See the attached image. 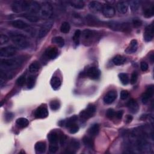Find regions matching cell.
<instances>
[{
  "label": "cell",
  "instance_id": "obj_1",
  "mask_svg": "<svg viewBox=\"0 0 154 154\" xmlns=\"http://www.w3.org/2000/svg\"><path fill=\"white\" fill-rule=\"evenodd\" d=\"M9 34L11 40L18 48L24 50L30 47V40L25 35L13 31H10Z\"/></svg>",
  "mask_w": 154,
  "mask_h": 154
},
{
  "label": "cell",
  "instance_id": "obj_2",
  "mask_svg": "<svg viewBox=\"0 0 154 154\" xmlns=\"http://www.w3.org/2000/svg\"><path fill=\"white\" fill-rule=\"evenodd\" d=\"M24 62V57H18L15 58L2 59L0 67L3 70H11L19 67Z\"/></svg>",
  "mask_w": 154,
  "mask_h": 154
},
{
  "label": "cell",
  "instance_id": "obj_3",
  "mask_svg": "<svg viewBox=\"0 0 154 154\" xmlns=\"http://www.w3.org/2000/svg\"><path fill=\"white\" fill-rule=\"evenodd\" d=\"M30 1H15L12 4V9L15 13H20L22 12H28L30 8Z\"/></svg>",
  "mask_w": 154,
  "mask_h": 154
},
{
  "label": "cell",
  "instance_id": "obj_4",
  "mask_svg": "<svg viewBox=\"0 0 154 154\" xmlns=\"http://www.w3.org/2000/svg\"><path fill=\"white\" fill-rule=\"evenodd\" d=\"M53 13V10L51 5L48 3H44L41 6L40 15L44 19H49L51 18Z\"/></svg>",
  "mask_w": 154,
  "mask_h": 154
},
{
  "label": "cell",
  "instance_id": "obj_5",
  "mask_svg": "<svg viewBox=\"0 0 154 154\" xmlns=\"http://www.w3.org/2000/svg\"><path fill=\"white\" fill-rule=\"evenodd\" d=\"M96 112V107L93 105H90L85 110L80 113V118L84 121H87L93 117Z\"/></svg>",
  "mask_w": 154,
  "mask_h": 154
},
{
  "label": "cell",
  "instance_id": "obj_6",
  "mask_svg": "<svg viewBox=\"0 0 154 154\" xmlns=\"http://www.w3.org/2000/svg\"><path fill=\"white\" fill-rule=\"evenodd\" d=\"M53 25V21H48L47 22L44 23L41 27L39 31H38V37L39 38H42L45 37L48 34L50 30L51 29Z\"/></svg>",
  "mask_w": 154,
  "mask_h": 154
},
{
  "label": "cell",
  "instance_id": "obj_7",
  "mask_svg": "<svg viewBox=\"0 0 154 154\" xmlns=\"http://www.w3.org/2000/svg\"><path fill=\"white\" fill-rule=\"evenodd\" d=\"M16 53V49L12 46H8L1 48L0 57L9 58L14 56Z\"/></svg>",
  "mask_w": 154,
  "mask_h": 154
},
{
  "label": "cell",
  "instance_id": "obj_8",
  "mask_svg": "<svg viewBox=\"0 0 154 154\" xmlns=\"http://www.w3.org/2000/svg\"><path fill=\"white\" fill-rule=\"evenodd\" d=\"M86 75L92 80H97L99 78L101 72L97 67H90L87 70Z\"/></svg>",
  "mask_w": 154,
  "mask_h": 154
},
{
  "label": "cell",
  "instance_id": "obj_9",
  "mask_svg": "<svg viewBox=\"0 0 154 154\" xmlns=\"http://www.w3.org/2000/svg\"><path fill=\"white\" fill-rule=\"evenodd\" d=\"M48 111L45 107H38L34 112V116L37 119H45L48 116Z\"/></svg>",
  "mask_w": 154,
  "mask_h": 154
},
{
  "label": "cell",
  "instance_id": "obj_10",
  "mask_svg": "<svg viewBox=\"0 0 154 154\" xmlns=\"http://www.w3.org/2000/svg\"><path fill=\"white\" fill-rule=\"evenodd\" d=\"M82 37L85 41V43L90 42L96 36V32L93 30H85L81 33Z\"/></svg>",
  "mask_w": 154,
  "mask_h": 154
},
{
  "label": "cell",
  "instance_id": "obj_11",
  "mask_svg": "<svg viewBox=\"0 0 154 154\" xmlns=\"http://www.w3.org/2000/svg\"><path fill=\"white\" fill-rule=\"evenodd\" d=\"M144 41L146 42L151 41L153 38V24L148 25L144 32Z\"/></svg>",
  "mask_w": 154,
  "mask_h": 154
},
{
  "label": "cell",
  "instance_id": "obj_12",
  "mask_svg": "<svg viewBox=\"0 0 154 154\" xmlns=\"http://www.w3.org/2000/svg\"><path fill=\"white\" fill-rule=\"evenodd\" d=\"M102 12L105 17L108 18H111L115 15V10L111 6L105 5L103 6V8L102 9Z\"/></svg>",
  "mask_w": 154,
  "mask_h": 154
},
{
  "label": "cell",
  "instance_id": "obj_13",
  "mask_svg": "<svg viewBox=\"0 0 154 154\" xmlns=\"http://www.w3.org/2000/svg\"><path fill=\"white\" fill-rule=\"evenodd\" d=\"M153 92H154V89L152 85L147 87L146 92L143 93L142 96L141 101L143 104H146L149 102V101L150 99V98L152 97L153 95Z\"/></svg>",
  "mask_w": 154,
  "mask_h": 154
},
{
  "label": "cell",
  "instance_id": "obj_14",
  "mask_svg": "<svg viewBox=\"0 0 154 154\" xmlns=\"http://www.w3.org/2000/svg\"><path fill=\"white\" fill-rule=\"evenodd\" d=\"M117 98V92L114 90L109 91L104 98V102L106 104H112Z\"/></svg>",
  "mask_w": 154,
  "mask_h": 154
},
{
  "label": "cell",
  "instance_id": "obj_15",
  "mask_svg": "<svg viewBox=\"0 0 154 154\" xmlns=\"http://www.w3.org/2000/svg\"><path fill=\"white\" fill-rule=\"evenodd\" d=\"M87 23L89 25L92 27H99L102 25V22L95 16L88 15L86 18Z\"/></svg>",
  "mask_w": 154,
  "mask_h": 154
},
{
  "label": "cell",
  "instance_id": "obj_16",
  "mask_svg": "<svg viewBox=\"0 0 154 154\" xmlns=\"http://www.w3.org/2000/svg\"><path fill=\"white\" fill-rule=\"evenodd\" d=\"M80 143L78 141H77L75 139H73L70 141V142L69 144L68 147H67V151L68 153H75L77 150H78L80 148Z\"/></svg>",
  "mask_w": 154,
  "mask_h": 154
},
{
  "label": "cell",
  "instance_id": "obj_17",
  "mask_svg": "<svg viewBox=\"0 0 154 154\" xmlns=\"http://www.w3.org/2000/svg\"><path fill=\"white\" fill-rule=\"evenodd\" d=\"M11 25L13 27H15L16 28L21 29V30H25V29L29 28V25L27 23H26L25 22H24V21H22L21 19H17V20L13 21L11 22Z\"/></svg>",
  "mask_w": 154,
  "mask_h": 154
},
{
  "label": "cell",
  "instance_id": "obj_18",
  "mask_svg": "<svg viewBox=\"0 0 154 154\" xmlns=\"http://www.w3.org/2000/svg\"><path fill=\"white\" fill-rule=\"evenodd\" d=\"M128 3L127 1H119L116 8L118 11L121 14H125L128 10Z\"/></svg>",
  "mask_w": 154,
  "mask_h": 154
},
{
  "label": "cell",
  "instance_id": "obj_19",
  "mask_svg": "<svg viewBox=\"0 0 154 154\" xmlns=\"http://www.w3.org/2000/svg\"><path fill=\"white\" fill-rule=\"evenodd\" d=\"M127 107L130 111H131L132 113H136L139 110V106L137 102L133 99L128 101L127 103Z\"/></svg>",
  "mask_w": 154,
  "mask_h": 154
},
{
  "label": "cell",
  "instance_id": "obj_20",
  "mask_svg": "<svg viewBox=\"0 0 154 154\" xmlns=\"http://www.w3.org/2000/svg\"><path fill=\"white\" fill-rule=\"evenodd\" d=\"M58 54V50L56 47L48 48L45 51V55L50 59H55Z\"/></svg>",
  "mask_w": 154,
  "mask_h": 154
},
{
  "label": "cell",
  "instance_id": "obj_21",
  "mask_svg": "<svg viewBox=\"0 0 154 154\" xmlns=\"http://www.w3.org/2000/svg\"><path fill=\"white\" fill-rule=\"evenodd\" d=\"M60 134L54 131H51L48 135V138L50 144H57L58 141L59 140Z\"/></svg>",
  "mask_w": 154,
  "mask_h": 154
},
{
  "label": "cell",
  "instance_id": "obj_22",
  "mask_svg": "<svg viewBox=\"0 0 154 154\" xmlns=\"http://www.w3.org/2000/svg\"><path fill=\"white\" fill-rule=\"evenodd\" d=\"M138 48V42L137 40L133 39L131 41L129 47L126 49L125 52L127 54H132L135 53Z\"/></svg>",
  "mask_w": 154,
  "mask_h": 154
},
{
  "label": "cell",
  "instance_id": "obj_23",
  "mask_svg": "<svg viewBox=\"0 0 154 154\" xmlns=\"http://www.w3.org/2000/svg\"><path fill=\"white\" fill-rule=\"evenodd\" d=\"M46 143L44 141L37 142L34 146L35 150L38 153H44L46 150Z\"/></svg>",
  "mask_w": 154,
  "mask_h": 154
},
{
  "label": "cell",
  "instance_id": "obj_24",
  "mask_svg": "<svg viewBox=\"0 0 154 154\" xmlns=\"http://www.w3.org/2000/svg\"><path fill=\"white\" fill-rule=\"evenodd\" d=\"M50 84H51L52 88L54 90H56L60 87L61 82L60 79L58 78V76H53L51 80Z\"/></svg>",
  "mask_w": 154,
  "mask_h": 154
},
{
  "label": "cell",
  "instance_id": "obj_25",
  "mask_svg": "<svg viewBox=\"0 0 154 154\" xmlns=\"http://www.w3.org/2000/svg\"><path fill=\"white\" fill-rule=\"evenodd\" d=\"M22 16L31 22H36L39 21V16H37L35 13H28L24 14Z\"/></svg>",
  "mask_w": 154,
  "mask_h": 154
},
{
  "label": "cell",
  "instance_id": "obj_26",
  "mask_svg": "<svg viewBox=\"0 0 154 154\" xmlns=\"http://www.w3.org/2000/svg\"><path fill=\"white\" fill-rule=\"evenodd\" d=\"M103 6H102V4L98 1H93L89 3V8L91 10L96 11V12L101 11L103 8Z\"/></svg>",
  "mask_w": 154,
  "mask_h": 154
},
{
  "label": "cell",
  "instance_id": "obj_27",
  "mask_svg": "<svg viewBox=\"0 0 154 154\" xmlns=\"http://www.w3.org/2000/svg\"><path fill=\"white\" fill-rule=\"evenodd\" d=\"M89 134L91 137H95L99 133V125L98 124H93L90 128L89 129L88 131Z\"/></svg>",
  "mask_w": 154,
  "mask_h": 154
},
{
  "label": "cell",
  "instance_id": "obj_28",
  "mask_svg": "<svg viewBox=\"0 0 154 154\" xmlns=\"http://www.w3.org/2000/svg\"><path fill=\"white\" fill-rule=\"evenodd\" d=\"M126 60H127L126 58L124 57V56L118 55L113 58V62L115 65L121 66L124 64L126 62Z\"/></svg>",
  "mask_w": 154,
  "mask_h": 154
},
{
  "label": "cell",
  "instance_id": "obj_29",
  "mask_svg": "<svg viewBox=\"0 0 154 154\" xmlns=\"http://www.w3.org/2000/svg\"><path fill=\"white\" fill-rule=\"evenodd\" d=\"M153 6L150 5L143 10V15L146 18H150L153 16Z\"/></svg>",
  "mask_w": 154,
  "mask_h": 154
},
{
  "label": "cell",
  "instance_id": "obj_30",
  "mask_svg": "<svg viewBox=\"0 0 154 154\" xmlns=\"http://www.w3.org/2000/svg\"><path fill=\"white\" fill-rule=\"evenodd\" d=\"M41 67V64L37 61H34L29 66L28 69L30 72L35 73L39 70Z\"/></svg>",
  "mask_w": 154,
  "mask_h": 154
},
{
  "label": "cell",
  "instance_id": "obj_31",
  "mask_svg": "<svg viewBox=\"0 0 154 154\" xmlns=\"http://www.w3.org/2000/svg\"><path fill=\"white\" fill-rule=\"evenodd\" d=\"M83 142L87 147L90 149L94 148V141L91 137L88 136H84L83 138Z\"/></svg>",
  "mask_w": 154,
  "mask_h": 154
},
{
  "label": "cell",
  "instance_id": "obj_32",
  "mask_svg": "<svg viewBox=\"0 0 154 154\" xmlns=\"http://www.w3.org/2000/svg\"><path fill=\"white\" fill-rule=\"evenodd\" d=\"M70 4L73 7L76 9H82L84 8L85 4L83 1L80 0H74V1H70Z\"/></svg>",
  "mask_w": 154,
  "mask_h": 154
},
{
  "label": "cell",
  "instance_id": "obj_33",
  "mask_svg": "<svg viewBox=\"0 0 154 154\" xmlns=\"http://www.w3.org/2000/svg\"><path fill=\"white\" fill-rule=\"evenodd\" d=\"M16 123L17 125L21 128H26L29 125V121L27 119L24 118H20L18 119L16 121Z\"/></svg>",
  "mask_w": 154,
  "mask_h": 154
},
{
  "label": "cell",
  "instance_id": "obj_34",
  "mask_svg": "<svg viewBox=\"0 0 154 154\" xmlns=\"http://www.w3.org/2000/svg\"><path fill=\"white\" fill-rule=\"evenodd\" d=\"M51 42L53 44H55L57 45L60 48L64 47V38L60 36H57V37L53 38Z\"/></svg>",
  "mask_w": 154,
  "mask_h": 154
},
{
  "label": "cell",
  "instance_id": "obj_35",
  "mask_svg": "<svg viewBox=\"0 0 154 154\" xmlns=\"http://www.w3.org/2000/svg\"><path fill=\"white\" fill-rule=\"evenodd\" d=\"M119 78L121 80L122 84L123 85H127L129 82H130V80H129V76L128 75L125 73H121L119 74Z\"/></svg>",
  "mask_w": 154,
  "mask_h": 154
},
{
  "label": "cell",
  "instance_id": "obj_36",
  "mask_svg": "<svg viewBox=\"0 0 154 154\" xmlns=\"http://www.w3.org/2000/svg\"><path fill=\"white\" fill-rule=\"evenodd\" d=\"M36 77L34 75H31L28 76V78L27 80V87L29 89H31L34 87L36 83Z\"/></svg>",
  "mask_w": 154,
  "mask_h": 154
},
{
  "label": "cell",
  "instance_id": "obj_37",
  "mask_svg": "<svg viewBox=\"0 0 154 154\" xmlns=\"http://www.w3.org/2000/svg\"><path fill=\"white\" fill-rule=\"evenodd\" d=\"M77 120H78V117H77V115H72V117L67 119V120L66 121V124H65L66 127L69 128L72 125L75 124Z\"/></svg>",
  "mask_w": 154,
  "mask_h": 154
},
{
  "label": "cell",
  "instance_id": "obj_38",
  "mask_svg": "<svg viewBox=\"0 0 154 154\" xmlns=\"http://www.w3.org/2000/svg\"><path fill=\"white\" fill-rule=\"evenodd\" d=\"M128 3V5L130 6L131 10L133 12H137L140 7V2L138 1H131Z\"/></svg>",
  "mask_w": 154,
  "mask_h": 154
},
{
  "label": "cell",
  "instance_id": "obj_39",
  "mask_svg": "<svg viewBox=\"0 0 154 154\" xmlns=\"http://www.w3.org/2000/svg\"><path fill=\"white\" fill-rule=\"evenodd\" d=\"M81 36V31L80 30H77L73 35V41L76 45H78L80 44V38Z\"/></svg>",
  "mask_w": 154,
  "mask_h": 154
},
{
  "label": "cell",
  "instance_id": "obj_40",
  "mask_svg": "<svg viewBox=\"0 0 154 154\" xmlns=\"http://www.w3.org/2000/svg\"><path fill=\"white\" fill-rule=\"evenodd\" d=\"M70 29V24L67 22H64L61 24V25L60 27V31L61 33L67 34L69 32Z\"/></svg>",
  "mask_w": 154,
  "mask_h": 154
},
{
  "label": "cell",
  "instance_id": "obj_41",
  "mask_svg": "<svg viewBox=\"0 0 154 154\" xmlns=\"http://www.w3.org/2000/svg\"><path fill=\"white\" fill-rule=\"evenodd\" d=\"M50 107L51 109L53 111L58 110L60 107V104L57 100H53L50 104Z\"/></svg>",
  "mask_w": 154,
  "mask_h": 154
},
{
  "label": "cell",
  "instance_id": "obj_42",
  "mask_svg": "<svg viewBox=\"0 0 154 154\" xmlns=\"http://www.w3.org/2000/svg\"><path fill=\"white\" fill-rule=\"evenodd\" d=\"M26 82V78L24 75L20 76L16 80V84L18 86H23Z\"/></svg>",
  "mask_w": 154,
  "mask_h": 154
},
{
  "label": "cell",
  "instance_id": "obj_43",
  "mask_svg": "<svg viewBox=\"0 0 154 154\" xmlns=\"http://www.w3.org/2000/svg\"><path fill=\"white\" fill-rule=\"evenodd\" d=\"M9 41V38L6 36V35H4V34H1V36H0V44H1V45H4V44H6Z\"/></svg>",
  "mask_w": 154,
  "mask_h": 154
},
{
  "label": "cell",
  "instance_id": "obj_44",
  "mask_svg": "<svg viewBox=\"0 0 154 154\" xmlns=\"http://www.w3.org/2000/svg\"><path fill=\"white\" fill-rule=\"evenodd\" d=\"M115 113L114 110L112 108L108 109L106 112V116L110 119H113L115 116Z\"/></svg>",
  "mask_w": 154,
  "mask_h": 154
},
{
  "label": "cell",
  "instance_id": "obj_45",
  "mask_svg": "<svg viewBox=\"0 0 154 154\" xmlns=\"http://www.w3.org/2000/svg\"><path fill=\"white\" fill-rule=\"evenodd\" d=\"M138 79V74L136 72H133V73L131 75V84H134L135 83H136Z\"/></svg>",
  "mask_w": 154,
  "mask_h": 154
},
{
  "label": "cell",
  "instance_id": "obj_46",
  "mask_svg": "<svg viewBox=\"0 0 154 154\" xmlns=\"http://www.w3.org/2000/svg\"><path fill=\"white\" fill-rule=\"evenodd\" d=\"M69 128V132L70 134H75L79 131V127L76 124L72 125Z\"/></svg>",
  "mask_w": 154,
  "mask_h": 154
},
{
  "label": "cell",
  "instance_id": "obj_47",
  "mask_svg": "<svg viewBox=\"0 0 154 154\" xmlns=\"http://www.w3.org/2000/svg\"><path fill=\"white\" fill-rule=\"evenodd\" d=\"M58 150V146L57 145V144H51L49 147V150L51 153H54L57 152V151Z\"/></svg>",
  "mask_w": 154,
  "mask_h": 154
},
{
  "label": "cell",
  "instance_id": "obj_48",
  "mask_svg": "<svg viewBox=\"0 0 154 154\" xmlns=\"http://www.w3.org/2000/svg\"><path fill=\"white\" fill-rule=\"evenodd\" d=\"M133 24L134 27L138 28L141 26L142 25V21L139 19H134L133 21Z\"/></svg>",
  "mask_w": 154,
  "mask_h": 154
},
{
  "label": "cell",
  "instance_id": "obj_49",
  "mask_svg": "<svg viewBox=\"0 0 154 154\" xmlns=\"http://www.w3.org/2000/svg\"><path fill=\"white\" fill-rule=\"evenodd\" d=\"M66 139H67L66 136L64 134L60 133L59 135V141L61 145H63L65 143V142L66 141Z\"/></svg>",
  "mask_w": 154,
  "mask_h": 154
},
{
  "label": "cell",
  "instance_id": "obj_50",
  "mask_svg": "<svg viewBox=\"0 0 154 154\" xmlns=\"http://www.w3.org/2000/svg\"><path fill=\"white\" fill-rule=\"evenodd\" d=\"M129 96V92L127 90H122L121 93V98L122 100H125Z\"/></svg>",
  "mask_w": 154,
  "mask_h": 154
},
{
  "label": "cell",
  "instance_id": "obj_51",
  "mask_svg": "<svg viewBox=\"0 0 154 154\" xmlns=\"http://www.w3.org/2000/svg\"><path fill=\"white\" fill-rule=\"evenodd\" d=\"M148 67H149V66H148V64H147V63L146 62H145V61L141 62V63H140V68H141L142 71H143V72L147 71V69H148Z\"/></svg>",
  "mask_w": 154,
  "mask_h": 154
},
{
  "label": "cell",
  "instance_id": "obj_52",
  "mask_svg": "<svg viewBox=\"0 0 154 154\" xmlns=\"http://www.w3.org/2000/svg\"><path fill=\"white\" fill-rule=\"evenodd\" d=\"M123 115H124V111H123V110H119V111H118V112L115 113V116L118 119L121 120V119H122V117H123Z\"/></svg>",
  "mask_w": 154,
  "mask_h": 154
},
{
  "label": "cell",
  "instance_id": "obj_53",
  "mask_svg": "<svg viewBox=\"0 0 154 154\" xmlns=\"http://www.w3.org/2000/svg\"><path fill=\"white\" fill-rule=\"evenodd\" d=\"M13 118V114L12 113H7L6 114V119L7 121H10Z\"/></svg>",
  "mask_w": 154,
  "mask_h": 154
},
{
  "label": "cell",
  "instance_id": "obj_54",
  "mask_svg": "<svg viewBox=\"0 0 154 154\" xmlns=\"http://www.w3.org/2000/svg\"><path fill=\"white\" fill-rule=\"evenodd\" d=\"M133 119V117L131 115H127V117H126V119H125V122L127 124H130L132 122Z\"/></svg>",
  "mask_w": 154,
  "mask_h": 154
},
{
  "label": "cell",
  "instance_id": "obj_55",
  "mask_svg": "<svg viewBox=\"0 0 154 154\" xmlns=\"http://www.w3.org/2000/svg\"><path fill=\"white\" fill-rule=\"evenodd\" d=\"M66 124V121H60L59 122H58V125L60 127H63Z\"/></svg>",
  "mask_w": 154,
  "mask_h": 154
}]
</instances>
